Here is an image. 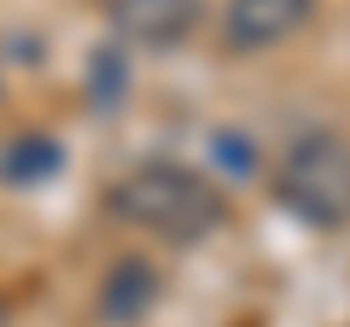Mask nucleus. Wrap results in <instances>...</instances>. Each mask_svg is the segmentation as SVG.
<instances>
[{"label":"nucleus","instance_id":"1","mask_svg":"<svg viewBox=\"0 0 350 327\" xmlns=\"http://www.w3.org/2000/svg\"><path fill=\"white\" fill-rule=\"evenodd\" d=\"M105 211L123 216L129 228H146V234H163L170 246H199L222 228L228 199L211 176L187 170V164H135L129 176L111 181L105 193Z\"/></svg>","mask_w":350,"mask_h":327},{"label":"nucleus","instance_id":"2","mask_svg":"<svg viewBox=\"0 0 350 327\" xmlns=\"http://www.w3.org/2000/svg\"><path fill=\"white\" fill-rule=\"evenodd\" d=\"M275 199L310 228H350V135H298L275 170Z\"/></svg>","mask_w":350,"mask_h":327},{"label":"nucleus","instance_id":"3","mask_svg":"<svg viewBox=\"0 0 350 327\" xmlns=\"http://www.w3.org/2000/svg\"><path fill=\"white\" fill-rule=\"evenodd\" d=\"M111 29L123 47H146V53H170L199 29L204 0H111Z\"/></svg>","mask_w":350,"mask_h":327},{"label":"nucleus","instance_id":"4","mask_svg":"<svg viewBox=\"0 0 350 327\" xmlns=\"http://www.w3.org/2000/svg\"><path fill=\"white\" fill-rule=\"evenodd\" d=\"M315 0H228L222 6V41L228 53H269L286 36L310 24Z\"/></svg>","mask_w":350,"mask_h":327},{"label":"nucleus","instance_id":"5","mask_svg":"<svg viewBox=\"0 0 350 327\" xmlns=\"http://www.w3.org/2000/svg\"><path fill=\"white\" fill-rule=\"evenodd\" d=\"M158 298H163V275L146 257H117V263L105 269V280H100V315L111 327L146 322V315L158 310Z\"/></svg>","mask_w":350,"mask_h":327},{"label":"nucleus","instance_id":"6","mask_svg":"<svg viewBox=\"0 0 350 327\" xmlns=\"http://www.w3.org/2000/svg\"><path fill=\"white\" fill-rule=\"evenodd\" d=\"M64 170V146L53 135H18L0 158V181H12V187H36V181H53Z\"/></svg>","mask_w":350,"mask_h":327},{"label":"nucleus","instance_id":"7","mask_svg":"<svg viewBox=\"0 0 350 327\" xmlns=\"http://www.w3.org/2000/svg\"><path fill=\"white\" fill-rule=\"evenodd\" d=\"M129 94V59L123 47H94L88 53V105L94 112H117Z\"/></svg>","mask_w":350,"mask_h":327}]
</instances>
